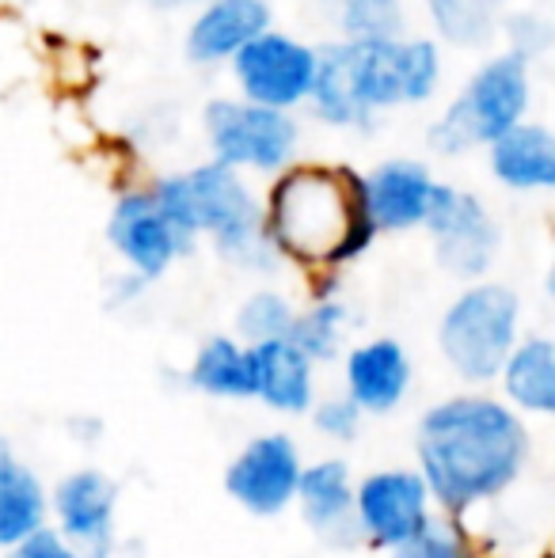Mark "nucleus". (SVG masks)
Listing matches in <instances>:
<instances>
[{
  "label": "nucleus",
  "instance_id": "nucleus-32",
  "mask_svg": "<svg viewBox=\"0 0 555 558\" xmlns=\"http://www.w3.org/2000/svg\"><path fill=\"white\" fill-rule=\"evenodd\" d=\"M548 296H552V304H555V263H552V270H548Z\"/></svg>",
  "mask_w": 555,
  "mask_h": 558
},
{
  "label": "nucleus",
  "instance_id": "nucleus-26",
  "mask_svg": "<svg viewBox=\"0 0 555 558\" xmlns=\"http://www.w3.org/2000/svg\"><path fill=\"white\" fill-rule=\"evenodd\" d=\"M293 324H297V308L281 293H275V289L252 293L237 312V335L244 338L248 345L289 338L293 335Z\"/></svg>",
  "mask_w": 555,
  "mask_h": 558
},
{
  "label": "nucleus",
  "instance_id": "nucleus-9",
  "mask_svg": "<svg viewBox=\"0 0 555 558\" xmlns=\"http://www.w3.org/2000/svg\"><path fill=\"white\" fill-rule=\"evenodd\" d=\"M316 61L319 50L281 35V31H263L232 58V76H237L244 99L293 111L297 104H309Z\"/></svg>",
  "mask_w": 555,
  "mask_h": 558
},
{
  "label": "nucleus",
  "instance_id": "nucleus-2",
  "mask_svg": "<svg viewBox=\"0 0 555 558\" xmlns=\"http://www.w3.org/2000/svg\"><path fill=\"white\" fill-rule=\"evenodd\" d=\"M442 84V53L430 38H339L324 46L312 81V111L327 125L362 130L403 104H426Z\"/></svg>",
  "mask_w": 555,
  "mask_h": 558
},
{
  "label": "nucleus",
  "instance_id": "nucleus-18",
  "mask_svg": "<svg viewBox=\"0 0 555 558\" xmlns=\"http://www.w3.org/2000/svg\"><path fill=\"white\" fill-rule=\"evenodd\" d=\"M434 179L419 160H388L365 175V209L377 232H408L426 225Z\"/></svg>",
  "mask_w": 555,
  "mask_h": 558
},
{
  "label": "nucleus",
  "instance_id": "nucleus-5",
  "mask_svg": "<svg viewBox=\"0 0 555 558\" xmlns=\"http://www.w3.org/2000/svg\"><path fill=\"white\" fill-rule=\"evenodd\" d=\"M529 111V61L518 53L491 58L475 69L457 99L445 107V114L430 125V148L442 156H460L468 148L495 145L503 133Z\"/></svg>",
  "mask_w": 555,
  "mask_h": 558
},
{
  "label": "nucleus",
  "instance_id": "nucleus-21",
  "mask_svg": "<svg viewBox=\"0 0 555 558\" xmlns=\"http://www.w3.org/2000/svg\"><path fill=\"white\" fill-rule=\"evenodd\" d=\"M194 391L209 399H255V365L252 345L244 338L214 335L198 345L186 373Z\"/></svg>",
  "mask_w": 555,
  "mask_h": 558
},
{
  "label": "nucleus",
  "instance_id": "nucleus-7",
  "mask_svg": "<svg viewBox=\"0 0 555 558\" xmlns=\"http://www.w3.org/2000/svg\"><path fill=\"white\" fill-rule=\"evenodd\" d=\"M214 160L237 171H281L297 153L301 125L281 107L255 99H214L202 114Z\"/></svg>",
  "mask_w": 555,
  "mask_h": 558
},
{
  "label": "nucleus",
  "instance_id": "nucleus-25",
  "mask_svg": "<svg viewBox=\"0 0 555 558\" xmlns=\"http://www.w3.org/2000/svg\"><path fill=\"white\" fill-rule=\"evenodd\" d=\"M437 35L453 46H483L495 27V12L483 0H422Z\"/></svg>",
  "mask_w": 555,
  "mask_h": 558
},
{
  "label": "nucleus",
  "instance_id": "nucleus-14",
  "mask_svg": "<svg viewBox=\"0 0 555 558\" xmlns=\"http://www.w3.org/2000/svg\"><path fill=\"white\" fill-rule=\"evenodd\" d=\"M354 498H358V483L350 475L347 460L324 456V460L304 463L301 486H297V509H301L312 536L324 539L327 547L362 544Z\"/></svg>",
  "mask_w": 555,
  "mask_h": 558
},
{
  "label": "nucleus",
  "instance_id": "nucleus-6",
  "mask_svg": "<svg viewBox=\"0 0 555 558\" xmlns=\"http://www.w3.org/2000/svg\"><path fill=\"white\" fill-rule=\"evenodd\" d=\"M437 345L453 373L464 380H495L503 376L514 345H518V296L506 286H472L445 308L437 327Z\"/></svg>",
  "mask_w": 555,
  "mask_h": 558
},
{
  "label": "nucleus",
  "instance_id": "nucleus-16",
  "mask_svg": "<svg viewBox=\"0 0 555 558\" xmlns=\"http://www.w3.org/2000/svg\"><path fill=\"white\" fill-rule=\"evenodd\" d=\"M255 365V399L267 411L301 418L316 403V361L293 342V338H275V342L252 345Z\"/></svg>",
  "mask_w": 555,
  "mask_h": 558
},
{
  "label": "nucleus",
  "instance_id": "nucleus-17",
  "mask_svg": "<svg viewBox=\"0 0 555 558\" xmlns=\"http://www.w3.org/2000/svg\"><path fill=\"white\" fill-rule=\"evenodd\" d=\"M263 31H270L267 0H206L186 31V58L194 65L232 61Z\"/></svg>",
  "mask_w": 555,
  "mask_h": 558
},
{
  "label": "nucleus",
  "instance_id": "nucleus-20",
  "mask_svg": "<svg viewBox=\"0 0 555 558\" xmlns=\"http://www.w3.org/2000/svg\"><path fill=\"white\" fill-rule=\"evenodd\" d=\"M491 148V175L510 191H555V133L518 122Z\"/></svg>",
  "mask_w": 555,
  "mask_h": 558
},
{
  "label": "nucleus",
  "instance_id": "nucleus-13",
  "mask_svg": "<svg viewBox=\"0 0 555 558\" xmlns=\"http://www.w3.org/2000/svg\"><path fill=\"white\" fill-rule=\"evenodd\" d=\"M107 243L145 281H156L160 274H168L171 263L194 247L160 209L153 186L119 198V206L111 209V221H107Z\"/></svg>",
  "mask_w": 555,
  "mask_h": 558
},
{
  "label": "nucleus",
  "instance_id": "nucleus-28",
  "mask_svg": "<svg viewBox=\"0 0 555 558\" xmlns=\"http://www.w3.org/2000/svg\"><path fill=\"white\" fill-rule=\"evenodd\" d=\"M393 558H472V555H468L464 536H460L453 524L430 521L415 539L396 547Z\"/></svg>",
  "mask_w": 555,
  "mask_h": 558
},
{
  "label": "nucleus",
  "instance_id": "nucleus-29",
  "mask_svg": "<svg viewBox=\"0 0 555 558\" xmlns=\"http://www.w3.org/2000/svg\"><path fill=\"white\" fill-rule=\"evenodd\" d=\"M506 31H510V53H518V58H526V61L536 58V53H544L555 43V27L536 12L510 15V20H506Z\"/></svg>",
  "mask_w": 555,
  "mask_h": 558
},
{
  "label": "nucleus",
  "instance_id": "nucleus-3",
  "mask_svg": "<svg viewBox=\"0 0 555 558\" xmlns=\"http://www.w3.org/2000/svg\"><path fill=\"white\" fill-rule=\"evenodd\" d=\"M267 232L278 255L293 263H354L377 235L365 209V179L324 163L289 168L267 194Z\"/></svg>",
  "mask_w": 555,
  "mask_h": 558
},
{
  "label": "nucleus",
  "instance_id": "nucleus-24",
  "mask_svg": "<svg viewBox=\"0 0 555 558\" xmlns=\"http://www.w3.org/2000/svg\"><path fill=\"white\" fill-rule=\"evenodd\" d=\"M347 327H350L347 304L335 301V296H324V301H316L304 312H297V324H293V335L289 338H293V342L319 365V361L339 357Z\"/></svg>",
  "mask_w": 555,
  "mask_h": 558
},
{
  "label": "nucleus",
  "instance_id": "nucleus-31",
  "mask_svg": "<svg viewBox=\"0 0 555 558\" xmlns=\"http://www.w3.org/2000/svg\"><path fill=\"white\" fill-rule=\"evenodd\" d=\"M194 4H206V0H148V8H156V12H179V8Z\"/></svg>",
  "mask_w": 555,
  "mask_h": 558
},
{
  "label": "nucleus",
  "instance_id": "nucleus-4",
  "mask_svg": "<svg viewBox=\"0 0 555 558\" xmlns=\"http://www.w3.org/2000/svg\"><path fill=\"white\" fill-rule=\"evenodd\" d=\"M153 194L171 225L191 243H198V235H209L217 255L240 270L275 266L278 247L267 232V209L255 202L237 168L209 160L202 168L160 179Z\"/></svg>",
  "mask_w": 555,
  "mask_h": 558
},
{
  "label": "nucleus",
  "instance_id": "nucleus-1",
  "mask_svg": "<svg viewBox=\"0 0 555 558\" xmlns=\"http://www.w3.org/2000/svg\"><path fill=\"white\" fill-rule=\"evenodd\" d=\"M415 456L437 506L464 513L518 478L529 456V437L518 414L503 403L457 396L422 414Z\"/></svg>",
  "mask_w": 555,
  "mask_h": 558
},
{
  "label": "nucleus",
  "instance_id": "nucleus-12",
  "mask_svg": "<svg viewBox=\"0 0 555 558\" xmlns=\"http://www.w3.org/2000/svg\"><path fill=\"white\" fill-rule=\"evenodd\" d=\"M50 517L81 555L111 558L119 544V486L99 468L69 471L50 490Z\"/></svg>",
  "mask_w": 555,
  "mask_h": 558
},
{
  "label": "nucleus",
  "instance_id": "nucleus-15",
  "mask_svg": "<svg viewBox=\"0 0 555 558\" xmlns=\"http://www.w3.org/2000/svg\"><path fill=\"white\" fill-rule=\"evenodd\" d=\"M347 396L365 414H393L411 388V361L396 338H370L342 361Z\"/></svg>",
  "mask_w": 555,
  "mask_h": 558
},
{
  "label": "nucleus",
  "instance_id": "nucleus-30",
  "mask_svg": "<svg viewBox=\"0 0 555 558\" xmlns=\"http://www.w3.org/2000/svg\"><path fill=\"white\" fill-rule=\"evenodd\" d=\"M4 558H88V555H81L58 529L46 524V529L31 532V536L20 539L15 547H8Z\"/></svg>",
  "mask_w": 555,
  "mask_h": 558
},
{
  "label": "nucleus",
  "instance_id": "nucleus-11",
  "mask_svg": "<svg viewBox=\"0 0 555 558\" xmlns=\"http://www.w3.org/2000/svg\"><path fill=\"white\" fill-rule=\"evenodd\" d=\"M422 228L434 235L437 263L453 278H480V274L491 270L498 255V228L491 221L487 206L475 194L457 191V186H434Z\"/></svg>",
  "mask_w": 555,
  "mask_h": 558
},
{
  "label": "nucleus",
  "instance_id": "nucleus-19",
  "mask_svg": "<svg viewBox=\"0 0 555 558\" xmlns=\"http://www.w3.org/2000/svg\"><path fill=\"white\" fill-rule=\"evenodd\" d=\"M46 521H50V494L43 478L12 452V445L0 441V551L46 529Z\"/></svg>",
  "mask_w": 555,
  "mask_h": 558
},
{
  "label": "nucleus",
  "instance_id": "nucleus-23",
  "mask_svg": "<svg viewBox=\"0 0 555 558\" xmlns=\"http://www.w3.org/2000/svg\"><path fill=\"white\" fill-rule=\"evenodd\" d=\"M342 38H400L403 35V0H316Z\"/></svg>",
  "mask_w": 555,
  "mask_h": 558
},
{
  "label": "nucleus",
  "instance_id": "nucleus-8",
  "mask_svg": "<svg viewBox=\"0 0 555 558\" xmlns=\"http://www.w3.org/2000/svg\"><path fill=\"white\" fill-rule=\"evenodd\" d=\"M301 448L289 434L252 437L225 468V494L252 517H281L297 506L301 486Z\"/></svg>",
  "mask_w": 555,
  "mask_h": 558
},
{
  "label": "nucleus",
  "instance_id": "nucleus-22",
  "mask_svg": "<svg viewBox=\"0 0 555 558\" xmlns=\"http://www.w3.org/2000/svg\"><path fill=\"white\" fill-rule=\"evenodd\" d=\"M503 388L521 411L555 418V342L529 338V342L514 345L503 368Z\"/></svg>",
  "mask_w": 555,
  "mask_h": 558
},
{
  "label": "nucleus",
  "instance_id": "nucleus-33",
  "mask_svg": "<svg viewBox=\"0 0 555 558\" xmlns=\"http://www.w3.org/2000/svg\"><path fill=\"white\" fill-rule=\"evenodd\" d=\"M483 4H487V8H491V12H495V8H498V4H503V0H483Z\"/></svg>",
  "mask_w": 555,
  "mask_h": 558
},
{
  "label": "nucleus",
  "instance_id": "nucleus-27",
  "mask_svg": "<svg viewBox=\"0 0 555 558\" xmlns=\"http://www.w3.org/2000/svg\"><path fill=\"white\" fill-rule=\"evenodd\" d=\"M309 414L319 437H327V441H354L358 429H362L365 411L350 396H331V399H316Z\"/></svg>",
  "mask_w": 555,
  "mask_h": 558
},
{
  "label": "nucleus",
  "instance_id": "nucleus-10",
  "mask_svg": "<svg viewBox=\"0 0 555 558\" xmlns=\"http://www.w3.org/2000/svg\"><path fill=\"white\" fill-rule=\"evenodd\" d=\"M430 494L422 471H408V468H385L373 471L358 483V529H362V539L373 547H385V551H396L400 544L415 539L434 513H430Z\"/></svg>",
  "mask_w": 555,
  "mask_h": 558
}]
</instances>
